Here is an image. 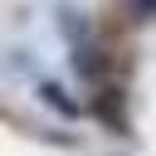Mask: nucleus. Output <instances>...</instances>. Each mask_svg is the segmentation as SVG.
I'll list each match as a JSON object with an SVG mask.
<instances>
[{
    "instance_id": "f257e3e1",
    "label": "nucleus",
    "mask_w": 156,
    "mask_h": 156,
    "mask_svg": "<svg viewBox=\"0 0 156 156\" xmlns=\"http://www.w3.org/2000/svg\"><path fill=\"white\" fill-rule=\"evenodd\" d=\"M73 73L98 88V83H107V73H112V54H107L102 44H93V39H78V44H73Z\"/></svg>"
},
{
    "instance_id": "f03ea898",
    "label": "nucleus",
    "mask_w": 156,
    "mask_h": 156,
    "mask_svg": "<svg viewBox=\"0 0 156 156\" xmlns=\"http://www.w3.org/2000/svg\"><path fill=\"white\" fill-rule=\"evenodd\" d=\"M88 117H98L107 132H117V136H127V112H122V93L112 88V83H98V93L88 98Z\"/></svg>"
},
{
    "instance_id": "7ed1b4c3",
    "label": "nucleus",
    "mask_w": 156,
    "mask_h": 156,
    "mask_svg": "<svg viewBox=\"0 0 156 156\" xmlns=\"http://www.w3.org/2000/svg\"><path fill=\"white\" fill-rule=\"evenodd\" d=\"M39 98H44V107H54V112H58V117H68V122H73V117H83V102H73V98H68V88H58V83H49V78L39 83Z\"/></svg>"
},
{
    "instance_id": "20e7f679",
    "label": "nucleus",
    "mask_w": 156,
    "mask_h": 156,
    "mask_svg": "<svg viewBox=\"0 0 156 156\" xmlns=\"http://www.w3.org/2000/svg\"><path fill=\"white\" fill-rule=\"evenodd\" d=\"M58 24H63V34H68L73 44H78V39H88V29H93V24H88L78 10H58Z\"/></svg>"
},
{
    "instance_id": "39448f33",
    "label": "nucleus",
    "mask_w": 156,
    "mask_h": 156,
    "mask_svg": "<svg viewBox=\"0 0 156 156\" xmlns=\"http://www.w3.org/2000/svg\"><path fill=\"white\" fill-rule=\"evenodd\" d=\"M136 10V20H156V0H127Z\"/></svg>"
}]
</instances>
